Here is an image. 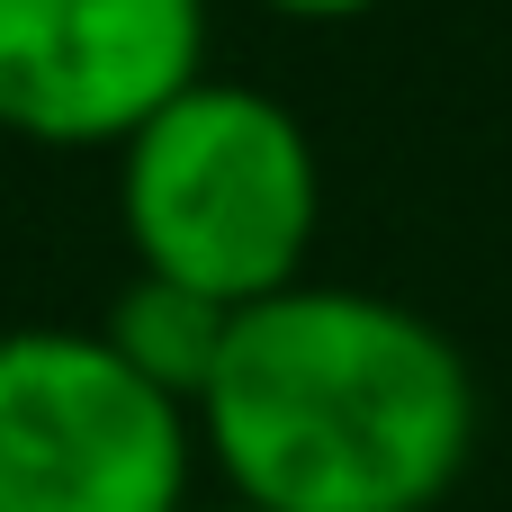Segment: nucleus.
Instances as JSON below:
<instances>
[{
	"instance_id": "nucleus-2",
	"label": "nucleus",
	"mask_w": 512,
	"mask_h": 512,
	"mask_svg": "<svg viewBox=\"0 0 512 512\" xmlns=\"http://www.w3.org/2000/svg\"><path fill=\"white\" fill-rule=\"evenodd\" d=\"M117 234L144 279L243 315L315 279L324 153L279 90L207 72L117 144Z\"/></svg>"
},
{
	"instance_id": "nucleus-1",
	"label": "nucleus",
	"mask_w": 512,
	"mask_h": 512,
	"mask_svg": "<svg viewBox=\"0 0 512 512\" xmlns=\"http://www.w3.org/2000/svg\"><path fill=\"white\" fill-rule=\"evenodd\" d=\"M486 441L450 324L360 279H297L225 324L198 459L261 512H441Z\"/></svg>"
},
{
	"instance_id": "nucleus-5",
	"label": "nucleus",
	"mask_w": 512,
	"mask_h": 512,
	"mask_svg": "<svg viewBox=\"0 0 512 512\" xmlns=\"http://www.w3.org/2000/svg\"><path fill=\"white\" fill-rule=\"evenodd\" d=\"M225 324H234V306H216V297H198V288H171V279H126L117 297H108V315H99V333L153 378V387H171L189 414H198V387H207V369H216V351H225Z\"/></svg>"
},
{
	"instance_id": "nucleus-6",
	"label": "nucleus",
	"mask_w": 512,
	"mask_h": 512,
	"mask_svg": "<svg viewBox=\"0 0 512 512\" xmlns=\"http://www.w3.org/2000/svg\"><path fill=\"white\" fill-rule=\"evenodd\" d=\"M261 18H288V27H351V18H378L387 0H252Z\"/></svg>"
},
{
	"instance_id": "nucleus-4",
	"label": "nucleus",
	"mask_w": 512,
	"mask_h": 512,
	"mask_svg": "<svg viewBox=\"0 0 512 512\" xmlns=\"http://www.w3.org/2000/svg\"><path fill=\"white\" fill-rule=\"evenodd\" d=\"M216 0H0V135L36 153H117L207 81Z\"/></svg>"
},
{
	"instance_id": "nucleus-3",
	"label": "nucleus",
	"mask_w": 512,
	"mask_h": 512,
	"mask_svg": "<svg viewBox=\"0 0 512 512\" xmlns=\"http://www.w3.org/2000/svg\"><path fill=\"white\" fill-rule=\"evenodd\" d=\"M198 414L99 324L0 333V512H189Z\"/></svg>"
},
{
	"instance_id": "nucleus-7",
	"label": "nucleus",
	"mask_w": 512,
	"mask_h": 512,
	"mask_svg": "<svg viewBox=\"0 0 512 512\" xmlns=\"http://www.w3.org/2000/svg\"><path fill=\"white\" fill-rule=\"evenodd\" d=\"M189 512H261V504H243V495H225V504H189Z\"/></svg>"
}]
</instances>
